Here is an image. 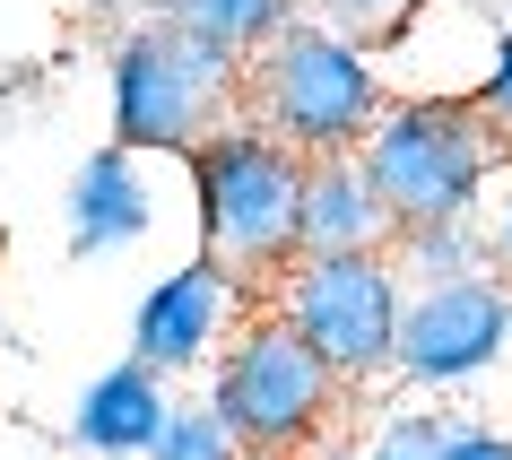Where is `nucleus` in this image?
I'll return each instance as SVG.
<instances>
[{"label": "nucleus", "mask_w": 512, "mask_h": 460, "mask_svg": "<svg viewBox=\"0 0 512 460\" xmlns=\"http://www.w3.org/2000/svg\"><path fill=\"white\" fill-rule=\"evenodd\" d=\"M400 304L408 278L382 252H296L278 270V313L296 322V339L322 356L330 374L365 391V382H391V348H400Z\"/></svg>", "instance_id": "6"}, {"label": "nucleus", "mask_w": 512, "mask_h": 460, "mask_svg": "<svg viewBox=\"0 0 512 460\" xmlns=\"http://www.w3.org/2000/svg\"><path fill=\"white\" fill-rule=\"evenodd\" d=\"M304 18H322V27H339V35H356V44H391V35L408 27V18H417V9H426V0H296Z\"/></svg>", "instance_id": "15"}, {"label": "nucleus", "mask_w": 512, "mask_h": 460, "mask_svg": "<svg viewBox=\"0 0 512 460\" xmlns=\"http://www.w3.org/2000/svg\"><path fill=\"white\" fill-rule=\"evenodd\" d=\"M391 261H400L408 287H434V278L486 270V235H478V217H426V226L391 235Z\"/></svg>", "instance_id": "13"}, {"label": "nucleus", "mask_w": 512, "mask_h": 460, "mask_svg": "<svg viewBox=\"0 0 512 460\" xmlns=\"http://www.w3.org/2000/svg\"><path fill=\"white\" fill-rule=\"evenodd\" d=\"M339 391H348V382H339L322 356L296 339L287 313H243L235 339H226L217 365H209V408L235 426V443H243L252 460L304 452V443L330 426Z\"/></svg>", "instance_id": "5"}, {"label": "nucleus", "mask_w": 512, "mask_h": 460, "mask_svg": "<svg viewBox=\"0 0 512 460\" xmlns=\"http://www.w3.org/2000/svg\"><path fill=\"white\" fill-rule=\"evenodd\" d=\"M391 235L400 226H391V209H382V191L356 148L304 157V226H296L304 252H382Z\"/></svg>", "instance_id": "10"}, {"label": "nucleus", "mask_w": 512, "mask_h": 460, "mask_svg": "<svg viewBox=\"0 0 512 460\" xmlns=\"http://www.w3.org/2000/svg\"><path fill=\"white\" fill-rule=\"evenodd\" d=\"M105 113L113 139L139 157H191L226 113H243V61L191 44L183 27H165L148 9L131 27H113L105 44Z\"/></svg>", "instance_id": "4"}, {"label": "nucleus", "mask_w": 512, "mask_h": 460, "mask_svg": "<svg viewBox=\"0 0 512 460\" xmlns=\"http://www.w3.org/2000/svg\"><path fill=\"white\" fill-rule=\"evenodd\" d=\"M252 278H235L217 252H191L165 278H148V296L131 304V356H148L165 382L217 365V348L235 339V322L252 313Z\"/></svg>", "instance_id": "8"}, {"label": "nucleus", "mask_w": 512, "mask_h": 460, "mask_svg": "<svg viewBox=\"0 0 512 460\" xmlns=\"http://www.w3.org/2000/svg\"><path fill=\"white\" fill-rule=\"evenodd\" d=\"M478 113L504 131V148H512V27H495V44H486V70H478Z\"/></svg>", "instance_id": "17"}, {"label": "nucleus", "mask_w": 512, "mask_h": 460, "mask_svg": "<svg viewBox=\"0 0 512 460\" xmlns=\"http://www.w3.org/2000/svg\"><path fill=\"white\" fill-rule=\"evenodd\" d=\"M504 356H512V287L495 270H460V278H434V287H408L391 382H408V391H460V382H486Z\"/></svg>", "instance_id": "7"}, {"label": "nucleus", "mask_w": 512, "mask_h": 460, "mask_svg": "<svg viewBox=\"0 0 512 460\" xmlns=\"http://www.w3.org/2000/svg\"><path fill=\"white\" fill-rule=\"evenodd\" d=\"M382 105H391L382 53L339 35V27H322V18H304V9L243 61V113L261 131H278L287 148H304V157L356 148Z\"/></svg>", "instance_id": "2"}, {"label": "nucleus", "mask_w": 512, "mask_h": 460, "mask_svg": "<svg viewBox=\"0 0 512 460\" xmlns=\"http://www.w3.org/2000/svg\"><path fill=\"white\" fill-rule=\"evenodd\" d=\"M165 417H174V391L148 356H122L105 374L79 391L70 408V434H79V452H157Z\"/></svg>", "instance_id": "11"}, {"label": "nucleus", "mask_w": 512, "mask_h": 460, "mask_svg": "<svg viewBox=\"0 0 512 460\" xmlns=\"http://www.w3.org/2000/svg\"><path fill=\"white\" fill-rule=\"evenodd\" d=\"M79 460H148V452H79Z\"/></svg>", "instance_id": "20"}, {"label": "nucleus", "mask_w": 512, "mask_h": 460, "mask_svg": "<svg viewBox=\"0 0 512 460\" xmlns=\"http://www.w3.org/2000/svg\"><path fill=\"white\" fill-rule=\"evenodd\" d=\"M287 460H296V452H287Z\"/></svg>", "instance_id": "21"}, {"label": "nucleus", "mask_w": 512, "mask_h": 460, "mask_svg": "<svg viewBox=\"0 0 512 460\" xmlns=\"http://www.w3.org/2000/svg\"><path fill=\"white\" fill-rule=\"evenodd\" d=\"M495 252L512 261V157H504V174H495Z\"/></svg>", "instance_id": "19"}, {"label": "nucleus", "mask_w": 512, "mask_h": 460, "mask_svg": "<svg viewBox=\"0 0 512 460\" xmlns=\"http://www.w3.org/2000/svg\"><path fill=\"white\" fill-rule=\"evenodd\" d=\"M148 9H157L165 27H183L191 44L226 53V61H252L287 18H296V0H148Z\"/></svg>", "instance_id": "12"}, {"label": "nucleus", "mask_w": 512, "mask_h": 460, "mask_svg": "<svg viewBox=\"0 0 512 460\" xmlns=\"http://www.w3.org/2000/svg\"><path fill=\"white\" fill-rule=\"evenodd\" d=\"M434 460H512V434L504 426H478V417H452V434H443V452Z\"/></svg>", "instance_id": "18"}, {"label": "nucleus", "mask_w": 512, "mask_h": 460, "mask_svg": "<svg viewBox=\"0 0 512 460\" xmlns=\"http://www.w3.org/2000/svg\"><path fill=\"white\" fill-rule=\"evenodd\" d=\"M443 434H452V417H434V408H382L365 434V460H434Z\"/></svg>", "instance_id": "16"}, {"label": "nucleus", "mask_w": 512, "mask_h": 460, "mask_svg": "<svg viewBox=\"0 0 512 460\" xmlns=\"http://www.w3.org/2000/svg\"><path fill=\"white\" fill-rule=\"evenodd\" d=\"M356 157L391 226H426V217H478L512 148L478 113V96H391L374 131L356 139Z\"/></svg>", "instance_id": "3"}, {"label": "nucleus", "mask_w": 512, "mask_h": 460, "mask_svg": "<svg viewBox=\"0 0 512 460\" xmlns=\"http://www.w3.org/2000/svg\"><path fill=\"white\" fill-rule=\"evenodd\" d=\"M148 460H252V452H243L235 426L200 400V408H174V417H165V434H157V452H148Z\"/></svg>", "instance_id": "14"}, {"label": "nucleus", "mask_w": 512, "mask_h": 460, "mask_svg": "<svg viewBox=\"0 0 512 460\" xmlns=\"http://www.w3.org/2000/svg\"><path fill=\"white\" fill-rule=\"evenodd\" d=\"M191 226L200 252H217L235 278L270 287L296 261L304 226V148H287L278 131H261L252 113H226L200 148H191Z\"/></svg>", "instance_id": "1"}, {"label": "nucleus", "mask_w": 512, "mask_h": 460, "mask_svg": "<svg viewBox=\"0 0 512 460\" xmlns=\"http://www.w3.org/2000/svg\"><path fill=\"white\" fill-rule=\"evenodd\" d=\"M61 226H70V252L79 261H105V252H131L157 235V183H148V157L139 148H96V157L70 174V209H61Z\"/></svg>", "instance_id": "9"}]
</instances>
